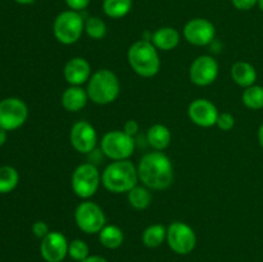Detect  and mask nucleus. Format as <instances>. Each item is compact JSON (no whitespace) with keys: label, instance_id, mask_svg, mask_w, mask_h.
Returning <instances> with one entry per match:
<instances>
[{"label":"nucleus","instance_id":"39448f33","mask_svg":"<svg viewBox=\"0 0 263 262\" xmlns=\"http://www.w3.org/2000/svg\"><path fill=\"white\" fill-rule=\"evenodd\" d=\"M85 32V21L79 12L64 10L55 17L53 33L57 41L63 45H72L81 39Z\"/></svg>","mask_w":263,"mask_h":262},{"label":"nucleus","instance_id":"473e14b6","mask_svg":"<svg viewBox=\"0 0 263 262\" xmlns=\"http://www.w3.org/2000/svg\"><path fill=\"white\" fill-rule=\"evenodd\" d=\"M123 133L127 134V135L130 136H135L136 134L139 133V123L138 121L135 120H127L125 122V125H123Z\"/></svg>","mask_w":263,"mask_h":262},{"label":"nucleus","instance_id":"a878e982","mask_svg":"<svg viewBox=\"0 0 263 262\" xmlns=\"http://www.w3.org/2000/svg\"><path fill=\"white\" fill-rule=\"evenodd\" d=\"M241 100L243 104L249 109L258 110L263 108V86L261 85H252V86L246 87L241 94Z\"/></svg>","mask_w":263,"mask_h":262},{"label":"nucleus","instance_id":"bb28decb","mask_svg":"<svg viewBox=\"0 0 263 262\" xmlns=\"http://www.w3.org/2000/svg\"><path fill=\"white\" fill-rule=\"evenodd\" d=\"M85 32L92 40H102L107 35V25L97 15H91L85 21Z\"/></svg>","mask_w":263,"mask_h":262},{"label":"nucleus","instance_id":"9b49d317","mask_svg":"<svg viewBox=\"0 0 263 262\" xmlns=\"http://www.w3.org/2000/svg\"><path fill=\"white\" fill-rule=\"evenodd\" d=\"M220 72L218 62L211 55H199L189 68L190 81L197 86H208L216 81Z\"/></svg>","mask_w":263,"mask_h":262},{"label":"nucleus","instance_id":"aec40b11","mask_svg":"<svg viewBox=\"0 0 263 262\" xmlns=\"http://www.w3.org/2000/svg\"><path fill=\"white\" fill-rule=\"evenodd\" d=\"M146 139H148L149 145L154 151L163 152L171 144L172 134L167 126L162 125V123H156L149 127L148 133H146Z\"/></svg>","mask_w":263,"mask_h":262},{"label":"nucleus","instance_id":"2f4dec72","mask_svg":"<svg viewBox=\"0 0 263 262\" xmlns=\"http://www.w3.org/2000/svg\"><path fill=\"white\" fill-rule=\"evenodd\" d=\"M231 3L238 10H251L258 4V0H231Z\"/></svg>","mask_w":263,"mask_h":262},{"label":"nucleus","instance_id":"6ab92c4d","mask_svg":"<svg viewBox=\"0 0 263 262\" xmlns=\"http://www.w3.org/2000/svg\"><path fill=\"white\" fill-rule=\"evenodd\" d=\"M230 72L233 81L244 89L256 84L257 71L253 64H251L249 62H236L233 64Z\"/></svg>","mask_w":263,"mask_h":262},{"label":"nucleus","instance_id":"7ed1b4c3","mask_svg":"<svg viewBox=\"0 0 263 262\" xmlns=\"http://www.w3.org/2000/svg\"><path fill=\"white\" fill-rule=\"evenodd\" d=\"M138 167L128 159L113 161L102 172L103 186L115 194L128 193L138 185Z\"/></svg>","mask_w":263,"mask_h":262},{"label":"nucleus","instance_id":"f8f14e48","mask_svg":"<svg viewBox=\"0 0 263 262\" xmlns=\"http://www.w3.org/2000/svg\"><path fill=\"white\" fill-rule=\"evenodd\" d=\"M216 36V27L205 18H193L184 26V38L195 46L210 45Z\"/></svg>","mask_w":263,"mask_h":262},{"label":"nucleus","instance_id":"e433bc0d","mask_svg":"<svg viewBox=\"0 0 263 262\" xmlns=\"http://www.w3.org/2000/svg\"><path fill=\"white\" fill-rule=\"evenodd\" d=\"M14 2H17L18 4H22V5H28V4H32L35 0H14Z\"/></svg>","mask_w":263,"mask_h":262},{"label":"nucleus","instance_id":"cd10ccee","mask_svg":"<svg viewBox=\"0 0 263 262\" xmlns=\"http://www.w3.org/2000/svg\"><path fill=\"white\" fill-rule=\"evenodd\" d=\"M90 249L86 241L81 240V239H74L69 243L68 246V256L74 261H84L90 256Z\"/></svg>","mask_w":263,"mask_h":262},{"label":"nucleus","instance_id":"b1692460","mask_svg":"<svg viewBox=\"0 0 263 262\" xmlns=\"http://www.w3.org/2000/svg\"><path fill=\"white\" fill-rule=\"evenodd\" d=\"M127 200L130 205L135 210H145L151 205L152 203V194L146 186H139L136 185L135 188L127 193Z\"/></svg>","mask_w":263,"mask_h":262},{"label":"nucleus","instance_id":"c9c22d12","mask_svg":"<svg viewBox=\"0 0 263 262\" xmlns=\"http://www.w3.org/2000/svg\"><path fill=\"white\" fill-rule=\"evenodd\" d=\"M258 141H259V145H261L263 149V123L258 128Z\"/></svg>","mask_w":263,"mask_h":262},{"label":"nucleus","instance_id":"ddd939ff","mask_svg":"<svg viewBox=\"0 0 263 262\" xmlns=\"http://www.w3.org/2000/svg\"><path fill=\"white\" fill-rule=\"evenodd\" d=\"M69 141L76 152L89 154L98 144V134L94 126L87 121H79L73 123L69 133Z\"/></svg>","mask_w":263,"mask_h":262},{"label":"nucleus","instance_id":"1a4fd4ad","mask_svg":"<svg viewBox=\"0 0 263 262\" xmlns=\"http://www.w3.org/2000/svg\"><path fill=\"white\" fill-rule=\"evenodd\" d=\"M167 243L177 254H189L197 246V235L193 228L182 221H175L167 228Z\"/></svg>","mask_w":263,"mask_h":262},{"label":"nucleus","instance_id":"c85d7f7f","mask_svg":"<svg viewBox=\"0 0 263 262\" xmlns=\"http://www.w3.org/2000/svg\"><path fill=\"white\" fill-rule=\"evenodd\" d=\"M216 126H217V127L222 131L233 130L234 126H235V117H234V116L229 112L220 113V115H218L217 123H216Z\"/></svg>","mask_w":263,"mask_h":262},{"label":"nucleus","instance_id":"f3484780","mask_svg":"<svg viewBox=\"0 0 263 262\" xmlns=\"http://www.w3.org/2000/svg\"><path fill=\"white\" fill-rule=\"evenodd\" d=\"M89 95L86 89H82V86H72L69 85L63 91L61 97V103L67 112H79L82 108H85Z\"/></svg>","mask_w":263,"mask_h":262},{"label":"nucleus","instance_id":"412c9836","mask_svg":"<svg viewBox=\"0 0 263 262\" xmlns=\"http://www.w3.org/2000/svg\"><path fill=\"white\" fill-rule=\"evenodd\" d=\"M123 231L116 225H105L99 233V240L108 249H117L123 243Z\"/></svg>","mask_w":263,"mask_h":262},{"label":"nucleus","instance_id":"dca6fc26","mask_svg":"<svg viewBox=\"0 0 263 262\" xmlns=\"http://www.w3.org/2000/svg\"><path fill=\"white\" fill-rule=\"evenodd\" d=\"M63 74L66 81L72 86H82L87 84L91 77V66L89 62L81 57L71 58L66 63L63 69Z\"/></svg>","mask_w":263,"mask_h":262},{"label":"nucleus","instance_id":"a211bd4d","mask_svg":"<svg viewBox=\"0 0 263 262\" xmlns=\"http://www.w3.org/2000/svg\"><path fill=\"white\" fill-rule=\"evenodd\" d=\"M151 41L158 50L170 51L177 48L180 44V33L174 27H159L152 33Z\"/></svg>","mask_w":263,"mask_h":262},{"label":"nucleus","instance_id":"393cba45","mask_svg":"<svg viewBox=\"0 0 263 262\" xmlns=\"http://www.w3.org/2000/svg\"><path fill=\"white\" fill-rule=\"evenodd\" d=\"M20 182L18 171L12 166L0 167V194H8L17 188Z\"/></svg>","mask_w":263,"mask_h":262},{"label":"nucleus","instance_id":"7c9ffc66","mask_svg":"<svg viewBox=\"0 0 263 262\" xmlns=\"http://www.w3.org/2000/svg\"><path fill=\"white\" fill-rule=\"evenodd\" d=\"M90 2L91 0H66V4L71 10L80 13L89 7Z\"/></svg>","mask_w":263,"mask_h":262},{"label":"nucleus","instance_id":"4468645a","mask_svg":"<svg viewBox=\"0 0 263 262\" xmlns=\"http://www.w3.org/2000/svg\"><path fill=\"white\" fill-rule=\"evenodd\" d=\"M187 115H189L190 121L194 125L199 127H212L217 123V118L220 112L215 103L205 98H199V99L193 100L187 108Z\"/></svg>","mask_w":263,"mask_h":262},{"label":"nucleus","instance_id":"2eb2a0df","mask_svg":"<svg viewBox=\"0 0 263 262\" xmlns=\"http://www.w3.org/2000/svg\"><path fill=\"white\" fill-rule=\"evenodd\" d=\"M67 238L59 231H50L44 239H41L40 253L46 262H62L68 254Z\"/></svg>","mask_w":263,"mask_h":262},{"label":"nucleus","instance_id":"c756f323","mask_svg":"<svg viewBox=\"0 0 263 262\" xmlns=\"http://www.w3.org/2000/svg\"><path fill=\"white\" fill-rule=\"evenodd\" d=\"M32 233L36 238L44 239L50 233V229H49V225L45 221H36L32 225Z\"/></svg>","mask_w":263,"mask_h":262},{"label":"nucleus","instance_id":"f257e3e1","mask_svg":"<svg viewBox=\"0 0 263 262\" xmlns=\"http://www.w3.org/2000/svg\"><path fill=\"white\" fill-rule=\"evenodd\" d=\"M139 180L144 186L153 190H164L174 182L172 162L163 152H151L141 157L138 164Z\"/></svg>","mask_w":263,"mask_h":262},{"label":"nucleus","instance_id":"6e6552de","mask_svg":"<svg viewBox=\"0 0 263 262\" xmlns=\"http://www.w3.org/2000/svg\"><path fill=\"white\" fill-rule=\"evenodd\" d=\"M74 221L77 228L84 233L99 234L107 223V217L99 204L91 200H85L76 207Z\"/></svg>","mask_w":263,"mask_h":262},{"label":"nucleus","instance_id":"9d476101","mask_svg":"<svg viewBox=\"0 0 263 262\" xmlns=\"http://www.w3.org/2000/svg\"><path fill=\"white\" fill-rule=\"evenodd\" d=\"M28 117V108L20 98L0 100V127L7 131L20 128Z\"/></svg>","mask_w":263,"mask_h":262},{"label":"nucleus","instance_id":"5701e85b","mask_svg":"<svg viewBox=\"0 0 263 262\" xmlns=\"http://www.w3.org/2000/svg\"><path fill=\"white\" fill-rule=\"evenodd\" d=\"M141 239L148 248H158L167 239V228L161 223H153L144 230Z\"/></svg>","mask_w":263,"mask_h":262},{"label":"nucleus","instance_id":"4be33fe9","mask_svg":"<svg viewBox=\"0 0 263 262\" xmlns=\"http://www.w3.org/2000/svg\"><path fill=\"white\" fill-rule=\"evenodd\" d=\"M133 9V0H104L103 12L113 20L126 17Z\"/></svg>","mask_w":263,"mask_h":262},{"label":"nucleus","instance_id":"f704fd0d","mask_svg":"<svg viewBox=\"0 0 263 262\" xmlns=\"http://www.w3.org/2000/svg\"><path fill=\"white\" fill-rule=\"evenodd\" d=\"M7 133H8L7 130H4L3 127H0V146L4 145L5 141H7V136H8Z\"/></svg>","mask_w":263,"mask_h":262},{"label":"nucleus","instance_id":"0eeeda50","mask_svg":"<svg viewBox=\"0 0 263 262\" xmlns=\"http://www.w3.org/2000/svg\"><path fill=\"white\" fill-rule=\"evenodd\" d=\"M102 152L112 161L128 159L135 151V141L133 136L127 135L122 130L108 131L100 141Z\"/></svg>","mask_w":263,"mask_h":262},{"label":"nucleus","instance_id":"423d86ee","mask_svg":"<svg viewBox=\"0 0 263 262\" xmlns=\"http://www.w3.org/2000/svg\"><path fill=\"white\" fill-rule=\"evenodd\" d=\"M102 175L95 164L82 163L76 167L71 177V186L74 194L81 199H89L99 189Z\"/></svg>","mask_w":263,"mask_h":262},{"label":"nucleus","instance_id":"72a5a7b5","mask_svg":"<svg viewBox=\"0 0 263 262\" xmlns=\"http://www.w3.org/2000/svg\"><path fill=\"white\" fill-rule=\"evenodd\" d=\"M81 262H108V261L102 256H89L86 259H84V261Z\"/></svg>","mask_w":263,"mask_h":262},{"label":"nucleus","instance_id":"f03ea898","mask_svg":"<svg viewBox=\"0 0 263 262\" xmlns=\"http://www.w3.org/2000/svg\"><path fill=\"white\" fill-rule=\"evenodd\" d=\"M127 61L133 71L144 79L154 77L161 69V58L158 49L153 45L151 40L135 41L128 48Z\"/></svg>","mask_w":263,"mask_h":262},{"label":"nucleus","instance_id":"20e7f679","mask_svg":"<svg viewBox=\"0 0 263 262\" xmlns=\"http://www.w3.org/2000/svg\"><path fill=\"white\" fill-rule=\"evenodd\" d=\"M89 99L98 105H107L115 102L121 91L117 74L108 68L98 69L91 74L86 87Z\"/></svg>","mask_w":263,"mask_h":262},{"label":"nucleus","instance_id":"4c0bfd02","mask_svg":"<svg viewBox=\"0 0 263 262\" xmlns=\"http://www.w3.org/2000/svg\"><path fill=\"white\" fill-rule=\"evenodd\" d=\"M258 7L261 8V10L263 12V0H258Z\"/></svg>","mask_w":263,"mask_h":262}]
</instances>
